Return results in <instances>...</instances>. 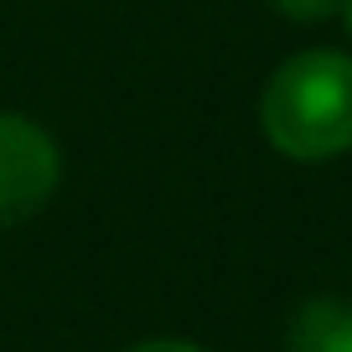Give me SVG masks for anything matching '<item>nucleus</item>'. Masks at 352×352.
I'll use <instances>...</instances> for the list:
<instances>
[{"label": "nucleus", "mask_w": 352, "mask_h": 352, "mask_svg": "<svg viewBox=\"0 0 352 352\" xmlns=\"http://www.w3.org/2000/svg\"><path fill=\"white\" fill-rule=\"evenodd\" d=\"M259 124L290 161H331L352 151V57L316 47L280 63L259 94Z\"/></svg>", "instance_id": "obj_1"}, {"label": "nucleus", "mask_w": 352, "mask_h": 352, "mask_svg": "<svg viewBox=\"0 0 352 352\" xmlns=\"http://www.w3.org/2000/svg\"><path fill=\"white\" fill-rule=\"evenodd\" d=\"M57 176L63 161L52 135L26 114H0V228L42 212L57 192Z\"/></svg>", "instance_id": "obj_2"}, {"label": "nucleus", "mask_w": 352, "mask_h": 352, "mask_svg": "<svg viewBox=\"0 0 352 352\" xmlns=\"http://www.w3.org/2000/svg\"><path fill=\"white\" fill-rule=\"evenodd\" d=\"M285 352H352V306L347 300H306L290 321Z\"/></svg>", "instance_id": "obj_3"}, {"label": "nucleus", "mask_w": 352, "mask_h": 352, "mask_svg": "<svg viewBox=\"0 0 352 352\" xmlns=\"http://www.w3.org/2000/svg\"><path fill=\"white\" fill-rule=\"evenodd\" d=\"M280 16H290V21H327V16H337L347 0H270Z\"/></svg>", "instance_id": "obj_4"}, {"label": "nucleus", "mask_w": 352, "mask_h": 352, "mask_svg": "<svg viewBox=\"0 0 352 352\" xmlns=\"http://www.w3.org/2000/svg\"><path fill=\"white\" fill-rule=\"evenodd\" d=\"M130 352H202V347H192V342H171V337H161V342H140V347H130Z\"/></svg>", "instance_id": "obj_5"}, {"label": "nucleus", "mask_w": 352, "mask_h": 352, "mask_svg": "<svg viewBox=\"0 0 352 352\" xmlns=\"http://www.w3.org/2000/svg\"><path fill=\"white\" fill-rule=\"evenodd\" d=\"M342 11H347V26H352V0H347V6H342Z\"/></svg>", "instance_id": "obj_6"}]
</instances>
